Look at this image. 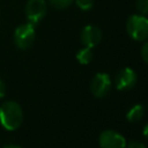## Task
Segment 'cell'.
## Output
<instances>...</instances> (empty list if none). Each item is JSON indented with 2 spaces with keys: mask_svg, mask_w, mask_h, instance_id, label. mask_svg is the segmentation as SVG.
<instances>
[{
  "mask_svg": "<svg viewBox=\"0 0 148 148\" xmlns=\"http://www.w3.org/2000/svg\"><path fill=\"white\" fill-rule=\"evenodd\" d=\"M23 121V111L18 103L7 101L0 105V124L7 131L17 130Z\"/></svg>",
  "mask_w": 148,
  "mask_h": 148,
  "instance_id": "cell-1",
  "label": "cell"
},
{
  "mask_svg": "<svg viewBox=\"0 0 148 148\" xmlns=\"http://www.w3.org/2000/svg\"><path fill=\"white\" fill-rule=\"evenodd\" d=\"M126 31L136 42L146 40L148 38V18L141 14L131 15L126 22Z\"/></svg>",
  "mask_w": 148,
  "mask_h": 148,
  "instance_id": "cell-2",
  "label": "cell"
},
{
  "mask_svg": "<svg viewBox=\"0 0 148 148\" xmlns=\"http://www.w3.org/2000/svg\"><path fill=\"white\" fill-rule=\"evenodd\" d=\"M35 25L31 23L20 24L14 31V43L20 50L29 49L35 42Z\"/></svg>",
  "mask_w": 148,
  "mask_h": 148,
  "instance_id": "cell-3",
  "label": "cell"
},
{
  "mask_svg": "<svg viewBox=\"0 0 148 148\" xmlns=\"http://www.w3.org/2000/svg\"><path fill=\"white\" fill-rule=\"evenodd\" d=\"M46 10L45 0H29L25 5V17L29 23L36 25L44 18Z\"/></svg>",
  "mask_w": 148,
  "mask_h": 148,
  "instance_id": "cell-4",
  "label": "cell"
},
{
  "mask_svg": "<svg viewBox=\"0 0 148 148\" xmlns=\"http://www.w3.org/2000/svg\"><path fill=\"white\" fill-rule=\"evenodd\" d=\"M111 89V77L108 73H97L91 80L90 91L97 98L105 97Z\"/></svg>",
  "mask_w": 148,
  "mask_h": 148,
  "instance_id": "cell-5",
  "label": "cell"
},
{
  "mask_svg": "<svg viewBox=\"0 0 148 148\" xmlns=\"http://www.w3.org/2000/svg\"><path fill=\"white\" fill-rule=\"evenodd\" d=\"M98 143L101 148H125L126 140L125 138L113 131V130H105L98 136Z\"/></svg>",
  "mask_w": 148,
  "mask_h": 148,
  "instance_id": "cell-6",
  "label": "cell"
},
{
  "mask_svg": "<svg viewBox=\"0 0 148 148\" xmlns=\"http://www.w3.org/2000/svg\"><path fill=\"white\" fill-rule=\"evenodd\" d=\"M135 82H136V73L128 67L119 71L114 77V86L117 90L120 91L130 90L131 88L134 87Z\"/></svg>",
  "mask_w": 148,
  "mask_h": 148,
  "instance_id": "cell-7",
  "label": "cell"
},
{
  "mask_svg": "<svg viewBox=\"0 0 148 148\" xmlns=\"http://www.w3.org/2000/svg\"><path fill=\"white\" fill-rule=\"evenodd\" d=\"M80 38H81V43L86 47L92 49L96 45H98L99 42L102 40V31L98 27L89 24L82 29Z\"/></svg>",
  "mask_w": 148,
  "mask_h": 148,
  "instance_id": "cell-8",
  "label": "cell"
},
{
  "mask_svg": "<svg viewBox=\"0 0 148 148\" xmlns=\"http://www.w3.org/2000/svg\"><path fill=\"white\" fill-rule=\"evenodd\" d=\"M145 116V108L141 104L133 105L126 113V119L130 123H139Z\"/></svg>",
  "mask_w": 148,
  "mask_h": 148,
  "instance_id": "cell-9",
  "label": "cell"
},
{
  "mask_svg": "<svg viewBox=\"0 0 148 148\" xmlns=\"http://www.w3.org/2000/svg\"><path fill=\"white\" fill-rule=\"evenodd\" d=\"M92 51L90 47H83L81 50H79V52L76 53V60L81 64V65H88L91 60H92Z\"/></svg>",
  "mask_w": 148,
  "mask_h": 148,
  "instance_id": "cell-10",
  "label": "cell"
},
{
  "mask_svg": "<svg viewBox=\"0 0 148 148\" xmlns=\"http://www.w3.org/2000/svg\"><path fill=\"white\" fill-rule=\"evenodd\" d=\"M73 0H49V3L56 9H65L72 5Z\"/></svg>",
  "mask_w": 148,
  "mask_h": 148,
  "instance_id": "cell-11",
  "label": "cell"
},
{
  "mask_svg": "<svg viewBox=\"0 0 148 148\" xmlns=\"http://www.w3.org/2000/svg\"><path fill=\"white\" fill-rule=\"evenodd\" d=\"M75 3L81 10H89L94 7V0H75Z\"/></svg>",
  "mask_w": 148,
  "mask_h": 148,
  "instance_id": "cell-12",
  "label": "cell"
},
{
  "mask_svg": "<svg viewBox=\"0 0 148 148\" xmlns=\"http://www.w3.org/2000/svg\"><path fill=\"white\" fill-rule=\"evenodd\" d=\"M135 7L141 15L148 14V0H136Z\"/></svg>",
  "mask_w": 148,
  "mask_h": 148,
  "instance_id": "cell-13",
  "label": "cell"
},
{
  "mask_svg": "<svg viewBox=\"0 0 148 148\" xmlns=\"http://www.w3.org/2000/svg\"><path fill=\"white\" fill-rule=\"evenodd\" d=\"M125 148H147L145 143H142L141 141H136V140H132L128 143L126 142V147Z\"/></svg>",
  "mask_w": 148,
  "mask_h": 148,
  "instance_id": "cell-14",
  "label": "cell"
},
{
  "mask_svg": "<svg viewBox=\"0 0 148 148\" xmlns=\"http://www.w3.org/2000/svg\"><path fill=\"white\" fill-rule=\"evenodd\" d=\"M141 57L146 64H148V40L141 47Z\"/></svg>",
  "mask_w": 148,
  "mask_h": 148,
  "instance_id": "cell-15",
  "label": "cell"
},
{
  "mask_svg": "<svg viewBox=\"0 0 148 148\" xmlns=\"http://www.w3.org/2000/svg\"><path fill=\"white\" fill-rule=\"evenodd\" d=\"M5 95H6V84H5V82L0 79V98L5 97Z\"/></svg>",
  "mask_w": 148,
  "mask_h": 148,
  "instance_id": "cell-16",
  "label": "cell"
},
{
  "mask_svg": "<svg viewBox=\"0 0 148 148\" xmlns=\"http://www.w3.org/2000/svg\"><path fill=\"white\" fill-rule=\"evenodd\" d=\"M142 133H143V136H145V138L148 140V124H147V125L143 127V131H142Z\"/></svg>",
  "mask_w": 148,
  "mask_h": 148,
  "instance_id": "cell-17",
  "label": "cell"
},
{
  "mask_svg": "<svg viewBox=\"0 0 148 148\" xmlns=\"http://www.w3.org/2000/svg\"><path fill=\"white\" fill-rule=\"evenodd\" d=\"M2 148H22V147L16 146V145H6V146H3Z\"/></svg>",
  "mask_w": 148,
  "mask_h": 148,
  "instance_id": "cell-18",
  "label": "cell"
}]
</instances>
